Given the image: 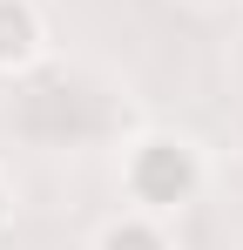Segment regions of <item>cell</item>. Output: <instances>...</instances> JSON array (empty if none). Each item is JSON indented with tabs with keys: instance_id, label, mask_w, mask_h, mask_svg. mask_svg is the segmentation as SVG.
<instances>
[{
	"instance_id": "1",
	"label": "cell",
	"mask_w": 243,
	"mask_h": 250,
	"mask_svg": "<svg viewBox=\"0 0 243 250\" xmlns=\"http://www.w3.org/2000/svg\"><path fill=\"white\" fill-rule=\"evenodd\" d=\"M122 183H128V196H135L142 216H169V209H182L202 189V163L176 135H142L128 149V163H122Z\"/></svg>"
},
{
	"instance_id": "2",
	"label": "cell",
	"mask_w": 243,
	"mask_h": 250,
	"mask_svg": "<svg viewBox=\"0 0 243 250\" xmlns=\"http://www.w3.org/2000/svg\"><path fill=\"white\" fill-rule=\"evenodd\" d=\"M40 54V14L34 0H0V68L14 75V68H27Z\"/></svg>"
},
{
	"instance_id": "3",
	"label": "cell",
	"mask_w": 243,
	"mask_h": 250,
	"mask_svg": "<svg viewBox=\"0 0 243 250\" xmlns=\"http://www.w3.org/2000/svg\"><path fill=\"white\" fill-rule=\"evenodd\" d=\"M95 250H169V237H162L156 216H142V209H135V216H115V223L95 237Z\"/></svg>"
},
{
	"instance_id": "4",
	"label": "cell",
	"mask_w": 243,
	"mask_h": 250,
	"mask_svg": "<svg viewBox=\"0 0 243 250\" xmlns=\"http://www.w3.org/2000/svg\"><path fill=\"white\" fill-rule=\"evenodd\" d=\"M0 223H7V183H0Z\"/></svg>"
}]
</instances>
